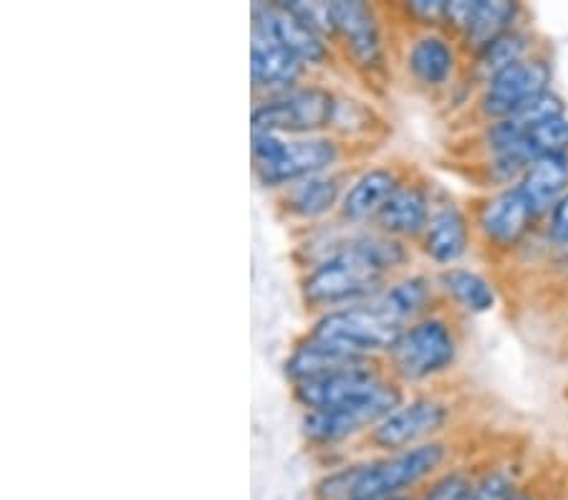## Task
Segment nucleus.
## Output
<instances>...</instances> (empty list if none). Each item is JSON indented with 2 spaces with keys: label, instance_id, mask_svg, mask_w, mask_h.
<instances>
[{
  "label": "nucleus",
  "instance_id": "obj_32",
  "mask_svg": "<svg viewBox=\"0 0 568 500\" xmlns=\"http://www.w3.org/2000/svg\"><path fill=\"white\" fill-rule=\"evenodd\" d=\"M528 140L538 157L544 154H568V114L538 122L528 130Z\"/></svg>",
  "mask_w": 568,
  "mask_h": 500
},
{
  "label": "nucleus",
  "instance_id": "obj_19",
  "mask_svg": "<svg viewBox=\"0 0 568 500\" xmlns=\"http://www.w3.org/2000/svg\"><path fill=\"white\" fill-rule=\"evenodd\" d=\"M314 79L291 51L261 29H251V91L253 99L276 96Z\"/></svg>",
  "mask_w": 568,
  "mask_h": 500
},
{
  "label": "nucleus",
  "instance_id": "obj_26",
  "mask_svg": "<svg viewBox=\"0 0 568 500\" xmlns=\"http://www.w3.org/2000/svg\"><path fill=\"white\" fill-rule=\"evenodd\" d=\"M354 361L359 359L346 357V354L326 347V344L311 339V336L301 331L296 339L291 341L288 351L283 354L281 371H283V379H286L291 387V385H298V381L324 377L328 371L342 369L346 364H354Z\"/></svg>",
  "mask_w": 568,
  "mask_h": 500
},
{
  "label": "nucleus",
  "instance_id": "obj_9",
  "mask_svg": "<svg viewBox=\"0 0 568 500\" xmlns=\"http://www.w3.org/2000/svg\"><path fill=\"white\" fill-rule=\"evenodd\" d=\"M338 86L332 79L314 76L276 96L253 99L251 132H276L286 136L324 134L332 130Z\"/></svg>",
  "mask_w": 568,
  "mask_h": 500
},
{
  "label": "nucleus",
  "instance_id": "obj_30",
  "mask_svg": "<svg viewBox=\"0 0 568 500\" xmlns=\"http://www.w3.org/2000/svg\"><path fill=\"white\" fill-rule=\"evenodd\" d=\"M447 0H407L389 6V16L397 31H425L443 29Z\"/></svg>",
  "mask_w": 568,
  "mask_h": 500
},
{
  "label": "nucleus",
  "instance_id": "obj_14",
  "mask_svg": "<svg viewBox=\"0 0 568 500\" xmlns=\"http://www.w3.org/2000/svg\"><path fill=\"white\" fill-rule=\"evenodd\" d=\"M409 167L407 162L394 157L356 162L344 187L342 205H338V221L352 227H374L402 180L407 177Z\"/></svg>",
  "mask_w": 568,
  "mask_h": 500
},
{
  "label": "nucleus",
  "instance_id": "obj_17",
  "mask_svg": "<svg viewBox=\"0 0 568 500\" xmlns=\"http://www.w3.org/2000/svg\"><path fill=\"white\" fill-rule=\"evenodd\" d=\"M389 375L384 371L379 359H359L346 364L342 369L328 371L324 377L298 381L291 385L288 392L298 412L308 409H334L344 405H354L359 399L377 392Z\"/></svg>",
  "mask_w": 568,
  "mask_h": 500
},
{
  "label": "nucleus",
  "instance_id": "obj_5",
  "mask_svg": "<svg viewBox=\"0 0 568 500\" xmlns=\"http://www.w3.org/2000/svg\"><path fill=\"white\" fill-rule=\"evenodd\" d=\"M356 157L349 144L332 132L286 136L276 132H251V165L253 177L265 193L276 195L293 182L352 167Z\"/></svg>",
  "mask_w": 568,
  "mask_h": 500
},
{
  "label": "nucleus",
  "instance_id": "obj_1",
  "mask_svg": "<svg viewBox=\"0 0 568 500\" xmlns=\"http://www.w3.org/2000/svg\"><path fill=\"white\" fill-rule=\"evenodd\" d=\"M419 266L415 245L377 227H352L336 256L296 273V294L306 316L369 302L389 278Z\"/></svg>",
  "mask_w": 568,
  "mask_h": 500
},
{
  "label": "nucleus",
  "instance_id": "obj_27",
  "mask_svg": "<svg viewBox=\"0 0 568 500\" xmlns=\"http://www.w3.org/2000/svg\"><path fill=\"white\" fill-rule=\"evenodd\" d=\"M349 233H352V225L342 223L338 217H334V221H328V223L306 227V231L291 233L293 235L291 263L296 266V273L336 256V253L344 248Z\"/></svg>",
  "mask_w": 568,
  "mask_h": 500
},
{
  "label": "nucleus",
  "instance_id": "obj_7",
  "mask_svg": "<svg viewBox=\"0 0 568 500\" xmlns=\"http://www.w3.org/2000/svg\"><path fill=\"white\" fill-rule=\"evenodd\" d=\"M397 74L417 94L435 102L460 84L467 69V53L460 41L445 29L397 31Z\"/></svg>",
  "mask_w": 568,
  "mask_h": 500
},
{
  "label": "nucleus",
  "instance_id": "obj_35",
  "mask_svg": "<svg viewBox=\"0 0 568 500\" xmlns=\"http://www.w3.org/2000/svg\"><path fill=\"white\" fill-rule=\"evenodd\" d=\"M392 500H417V496H405V498H392Z\"/></svg>",
  "mask_w": 568,
  "mask_h": 500
},
{
  "label": "nucleus",
  "instance_id": "obj_22",
  "mask_svg": "<svg viewBox=\"0 0 568 500\" xmlns=\"http://www.w3.org/2000/svg\"><path fill=\"white\" fill-rule=\"evenodd\" d=\"M399 329H407L417 318L439 308V294L435 284V271L415 266L399 276L389 278L377 296L372 298Z\"/></svg>",
  "mask_w": 568,
  "mask_h": 500
},
{
  "label": "nucleus",
  "instance_id": "obj_8",
  "mask_svg": "<svg viewBox=\"0 0 568 500\" xmlns=\"http://www.w3.org/2000/svg\"><path fill=\"white\" fill-rule=\"evenodd\" d=\"M457 402L445 389H417L407 392L397 409L366 435L362 450L369 452H397L417 445L450 438L457 422Z\"/></svg>",
  "mask_w": 568,
  "mask_h": 500
},
{
  "label": "nucleus",
  "instance_id": "obj_21",
  "mask_svg": "<svg viewBox=\"0 0 568 500\" xmlns=\"http://www.w3.org/2000/svg\"><path fill=\"white\" fill-rule=\"evenodd\" d=\"M439 304L460 318H475L496 312L500 302L498 280L488 271L470 263L435 273Z\"/></svg>",
  "mask_w": 568,
  "mask_h": 500
},
{
  "label": "nucleus",
  "instance_id": "obj_25",
  "mask_svg": "<svg viewBox=\"0 0 568 500\" xmlns=\"http://www.w3.org/2000/svg\"><path fill=\"white\" fill-rule=\"evenodd\" d=\"M516 187L534 215L544 223V217L568 193V154H544L534 160L516 182Z\"/></svg>",
  "mask_w": 568,
  "mask_h": 500
},
{
  "label": "nucleus",
  "instance_id": "obj_29",
  "mask_svg": "<svg viewBox=\"0 0 568 500\" xmlns=\"http://www.w3.org/2000/svg\"><path fill=\"white\" fill-rule=\"evenodd\" d=\"M475 470H478V462H467L465 458L457 460L435 480H429L417 493V500H470Z\"/></svg>",
  "mask_w": 568,
  "mask_h": 500
},
{
  "label": "nucleus",
  "instance_id": "obj_15",
  "mask_svg": "<svg viewBox=\"0 0 568 500\" xmlns=\"http://www.w3.org/2000/svg\"><path fill=\"white\" fill-rule=\"evenodd\" d=\"M352 167L304 177L288 187H283L281 193L271 195L273 211H276L278 221L288 225L291 233L334 221L338 215V205H342L344 187L349 182Z\"/></svg>",
  "mask_w": 568,
  "mask_h": 500
},
{
  "label": "nucleus",
  "instance_id": "obj_23",
  "mask_svg": "<svg viewBox=\"0 0 568 500\" xmlns=\"http://www.w3.org/2000/svg\"><path fill=\"white\" fill-rule=\"evenodd\" d=\"M528 16V8L520 0H470V13L457 41L470 59L500 35L530 23Z\"/></svg>",
  "mask_w": 568,
  "mask_h": 500
},
{
  "label": "nucleus",
  "instance_id": "obj_13",
  "mask_svg": "<svg viewBox=\"0 0 568 500\" xmlns=\"http://www.w3.org/2000/svg\"><path fill=\"white\" fill-rule=\"evenodd\" d=\"M475 248H478V238H475L470 205L460 203L453 193L439 187L433 217L415 243L419 266L435 273L463 266Z\"/></svg>",
  "mask_w": 568,
  "mask_h": 500
},
{
  "label": "nucleus",
  "instance_id": "obj_33",
  "mask_svg": "<svg viewBox=\"0 0 568 500\" xmlns=\"http://www.w3.org/2000/svg\"><path fill=\"white\" fill-rule=\"evenodd\" d=\"M286 11L332 41V0H281Z\"/></svg>",
  "mask_w": 568,
  "mask_h": 500
},
{
  "label": "nucleus",
  "instance_id": "obj_20",
  "mask_svg": "<svg viewBox=\"0 0 568 500\" xmlns=\"http://www.w3.org/2000/svg\"><path fill=\"white\" fill-rule=\"evenodd\" d=\"M328 132L344 144H349L356 157L369 160L374 157V147H382L384 136H387V120L369 96L338 86L332 130Z\"/></svg>",
  "mask_w": 568,
  "mask_h": 500
},
{
  "label": "nucleus",
  "instance_id": "obj_6",
  "mask_svg": "<svg viewBox=\"0 0 568 500\" xmlns=\"http://www.w3.org/2000/svg\"><path fill=\"white\" fill-rule=\"evenodd\" d=\"M407 389L394 381L384 379L377 392L359 399L354 405L334 407V409H308L298 412V435L311 458L321 462V468L332 466L362 450L374 427H377L392 409H397Z\"/></svg>",
  "mask_w": 568,
  "mask_h": 500
},
{
  "label": "nucleus",
  "instance_id": "obj_10",
  "mask_svg": "<svg viewBox=\"0 0 568 500\" xmlns=\"http://www.w3.org/2000/svg\"><path fill=\"white\" fill-rule=\"evenodd\" d=\"M470 215L478 248L490 261L516 258L540 233V221L516 185L480 193L470 203Z\"/></svg>",
  "mask_w": 568,
  "mask_h": 500
},
{
  "label": "nucleus",
  "instance_id": "obj_28",
  "mask_svg": "<svg viewBox=\"0 0 568 500\" xmlns=\"http://www.w3.org/2000/svg\"><path fill=\"white\" fill-rule=\"evenodd\" d=\"M526 486V476L520 462L513 458H496L475 470L470 500H513Z\"/></svg>",
  "mask_w": 568,
  "mask_h": 500
},
{
  "label": "nucleus",
  "instance_id": "obj_18",
  "mask_svg": "<svg viewBox=\"0 0 568 500\" xmlns=\"http://www.w3.org/2000/svg\"><path fill=\"white\" fill-rule=\"evenodd\" d=\"M437 190V182H433L423 170L412 165L407 177L402 180L397 193L392 195L374 227L392 235V238L415 245L419 235L425 233L429 217H433Z\"/></svg>",
  "mask_w": 568,
  "mask_h": 500
},
{
  "label": "nucleus",
  "instance_id": "obj_3",
  "mask_svg": "<svg viewBox=\"0 0 568 500\" xmlns=\"http://www.w3.org/2000/svg\"><path fill=\"white\" fill-rule=\"evenodd\" d=\"M463 344V318L439 306L402 329L382 357V367L407 392L433 389L460 367Z\"/></svg>",
  "mask_w": 568,
  "mask_h": 500
},
{
  "label": "nucleus",
  "instance_id": "obj_34",
  "mask_svg": "<svg viewBox=\"0 0 568 500\" xmlns=\"http://www.w3.org/2000/svg\"><path fill=\"white\" fill-rule=\"evenodd\" d=\"M513 500H548L544 490H540L536 483H530V480H526V486L518 490L516 498Z\"/></svg>",
  "mask_w": 568,
  "mask_h": 500
},
{
  "label": "nucleus",
  "instance_id": "obj_24",
  "mask_svg": "<svg viewBox=\"0 0 568 500\" xmlns=\"http://www.w3.org/2000/svg\"><path fill=\"white\" fill-rule=\"evenodd\" d=\"M546 43L540 39V33L534 29V23L520 25V29H513L510 33L500 35V39L485 45L483 51L473 53L467 59L465 79L480 91L483 84H488L493 76H498L500 71H506L516 63L536 57L538 51H544Z\"/></svg>",
  "mask_w": 568,
  "mask_h": 500
},
{
  "label": "nucleus",
  "instance_id": "obj_2",
  "mask_svg": "<svg viewBox=\"0 0 568 500\" xmlns=\"http://www.w3.org/2000/svg\"><path fill=\"white\" fill-rule=\"evenodd\" d=\"M463 460L455 438H439L397 452L356 450L324 466L308 488V500H392L417 496L429 480Z\"/></svg>",
  "mask_w": 568,
  "mask_h": 500
},
{
  "label": "nucleus",
  "instance_id": "obj_36",
  "mask_svg": "<svg viewBox=\"0 0 568 500\" xmlns=\"http://www.w3.org/2000/svg\"><path fill=\"white\" fill-rule=\"evenodd\" d=\"M566 397H568V389H566Z\"/></svg>",
  "mask_w": 568,
  "mask_h": 500
},
{
  "label": "nucleus",
  "instance_id": "obj_31",
  "mask_svg": "<svg viewBox=\"0 0 568 500\" xmlns=\"http://www.w3.org/2000/svg\"><path fill=\"white\" fill-rule=\"evenodd\" d=\"M540 238L548 251V261L568 268V193L540 223Z\"/></svg>",
  "mask_w": 568,
  "mask_h": 500
},
{
  "label": "nucleus",
  "instance_id": "obj_11",
  "mask_svg": "<svg viewBox=\"0 0 568 500\" xmlns=\"http://www.w3.org/2000/svg\"><path fill=\"white\" fill-rule=\"evenodd\" d=\"M304 334L346 357L382 361L402 329L369 298L364 304L311 316Z\"/></svg>",
  "mask_w": 568,
  "mask_h": 500
},
{
  "label": "nucleus",
  "instance_id": "obj_4",
  "mask_svg": "<svg viewBox=\"0 0 568 500\" xmlns=\"http://www.w3.org/2000/svg\"><path fill=\"white\" fill-rule=\"evenodd\" d=\"M332 43L338 63L364 86L387 84L397 71V25L389 6L332 0Z\"/></svg>",
  "mask_w": 568,
  "mask_h": 500
},
{
  "label": "nucleus",
  "instance_id": "obj_16",
  "mask_svg": "<svg viewBox=\"0 0 568 500\" xmlns=\"http://www.w3.org/2000/svg\"><path fill=\"white\" fill-rule=\"evenodd\" d=\"M251 29H261L268 35H273L283 49L291 51L314 76H326L336 71L338 63L334 43L321 35L318 31L308 29L293 18L286 8L281 6V0H255L251 6Z\"/></svg>",
  "mask_w": 568,
  "mask_h": 500
},
{
  "label": "nucleus",
  "instance_id": "obj_12",
  "mask_svg": "<svg viewBox=\"0 0 568 500\" xmlns=\"http://www.w3.org/2000/svg\"><path fill=\"white\" fill-rule=\"evenodd\" d=\"M554 59L548 49H544L538 51L536 57L500 71V74L493 76L488 84H483L467 116L473 120V126L508 120V116L524 112L526 106L548 94V91H554Z\"/></svg>",
  "mask_w": 568,
  "mask_h": 500
}]
</instances>
